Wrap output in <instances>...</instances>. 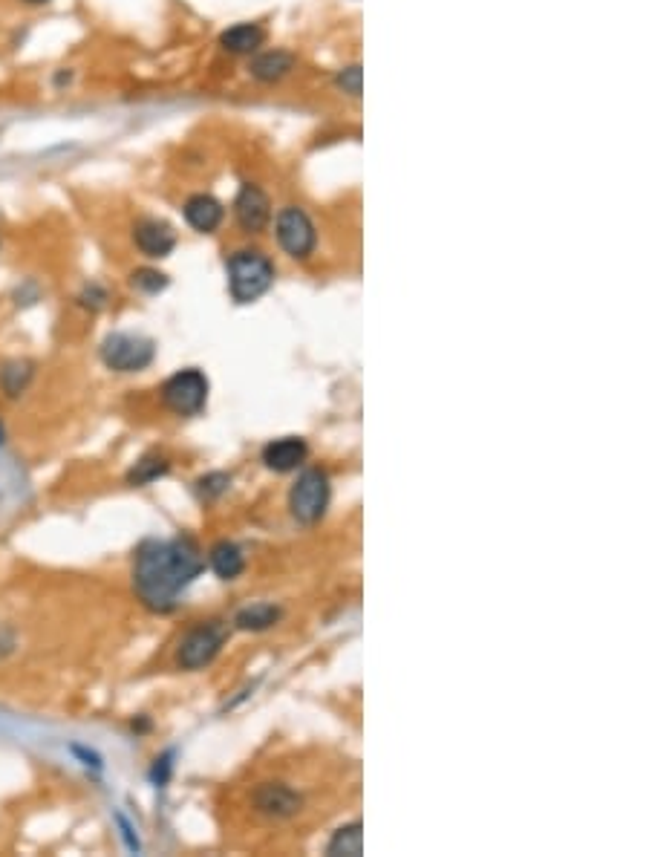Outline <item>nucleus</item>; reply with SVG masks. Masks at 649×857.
I'll use <instances>...</instances> for the list:
<instances>
[{
	"mask_svg": "<svg viewBox=\"0 0 649 857\" xmlns=\"http://www.w3.org/2000/svg\"><path fill=\"white\" fill-rule=\"evenodd\" d=\"M130 283L145 295H159L162 289H168V275H162L159 269H136L130 275Z\"/></svg>",
	"mask_w": 649,
	"mask_h": 857,
	"instance_id": "obj_21",
	"label": "nucleus"
},
{
	"mask_svg": "<svg viewBox=\"0 0 649 857\" xmlns=\"http://www.w3.org/2000/svg\"><path fill=\"white\" fill-rule=\"evenodd\" d=\"M202 569L205 557L191 537L148 540L136 552L133 586L142 604L156 612H168L176 606V598L200 578Z\"/></svg>",
	"mask_w": 649,
	"mask_h": 857,
	"instance_id": "obj_1",
	"label": "nucleus"
},
{
	"mask_svg": "<svg viewBox=\"0 0 649 857\" xmlns=\"http://www.w3.org/2000/svg\"><path fill=\"white\" fill-rule=\"evenodd\" d=\"M156 344L145 335L133 332H113L101 344V361L116 373H139L153 364Z\"/></svg>",
	"mask_w": 649,
	"mask_h": 857,
	"instance_id": "obj_6",
	"label": "nucleus"
},
{
	"mask_svg": "<svg viewBox=\"0 0 649 857\" xmlns=\"http://www.w3.org/2000/svg\"><path fill=\"white\" fill-rule=\"evenodd\" d=\"M0 442H3V425H0Z\"/></svg>",
	"mask_w": 649,
	"mask_h": 857,
	"instance_id": "obj_24",
	"label": "nucleus"
},
{
	"mask_svg": "<svg viewBox=\"0 0 649 857\" xmlns=\"http://www.w3.org/2000/svg\"><path fill=\"white\" fill-rule=\"evenodd\" d=\"M24 3H32V6H41V3H50V0H24Z\"/></svg>",
	"mask_w": 649,
	"mask_h": 857,
	"instance_id": "obj_23",
	"label": "nucleus"
},
{
	"mask_svg": "<svg viewBox=\"0 0 649 857\" xmlns=\"http://www.w3.org/2000/svg\"><path fill=\"white\" fill-rule=\"evenodd\" d=\"M162 402L176 416H200L208 404V376L197 367L179 370L162 384Z\"/></svg>",
	"mask_w": 649,
	"mask_h": 857,
	"instance_id": "obj_5",
	"label": "nucleus"
},
{
	"mask_svg": "<svg viewBox=\"0 0 649 857\" xmlns=\"http://www.w3.org/2000/svg\"><path fill=\"white\" fill-rule=\"evenodd\" d=\"M275 234L280 249L289 254V257H295V260H309L312 252H315V246H318L315 223H312V217H309L303 208H298V205H289V208H283V211L277 214Z\"/></svg>",
	"mask_w": 649,
	"mask_h": 857,
	"instance_id": "obj_7",
	"label": "nucleus"
},
{
	"mask_svg": "<svg viewBox=\"0 0 649 857\" xmlns=\"http://www.w3.org/2000/svg\"><path fill=\"white\" fill-rule=\"evenodd\" d=\"M280 618H283V609H280V606L251 604V606H246V609H240V612H237L234 624H237L240 630L263 632V630H269V627H275Z\"/></svg>",
	"mask_w": 649,
	"mask_h": 857,
	"instance_id": "obj_16",
	"label": "nucleus"
},
{
	"mask_svg": "<svg viewBox=\"0 0 649 857\" xmlns=\"http://www.w3.org/2000/svg\"><path fill=\"white\" fill-rule=\"evenodd\" d=\"M29 381H32V364L29 361H12L0 370V384L6 390V396H21Z\"/></svg>",
	"mask_w": 649,
	"mask_h": 857,
	"instance_id": "obj_19",
	"label": "nucleus"
},
{
	"mask_svg": "<svg viewBox=\"0 0 649 857\" xmlns=\"http://www.w3.org/2000/svg\"><path fill=\"white\" fill-rule=\"evenodd\" d=\"M338 87H341L344 93H350V96H361V67H358V64L347 67V70L338 76Z\"/></svg>",
	"mask_w": 649,
	"mask_h": 857,
	"instance_id": "obj_22",
	"label": "nucleus"
},
{
	"mask_svg": "<svg viewBox=\"0 0 649 857\" xmlns=\"http://www.w3.org/2000/svg\"><path fill=\"white\" fill-rule=\"evenodd\" d=\"M292 67H295V58H292L289 52L272 50V52L257 55V58L251 61V76L257 78V81L275 84V81H280L283 76H289V73H292Z\"/></svg>",
	"mask_w": 649,
	"mask_h": 857,
	"instance_id": "obj_15",
	"label": "nucleus"
},
{
	"mask_svg": "<svg viewBox=\"0 0 649 857\" xmlns=\"http://www.w3.org/2000/svg\"><path fill=\"white\" fill-rule=\"evenodd\" d=\"M208 563L214 569V575L220 580H234L246 572V555L237 543L231 540H220L211 552H208Z\"/></svg>",
	"mask_w": 649,
	"mask_h": 857,
	"instance_id": "obj_13",
	"label": "nucleus"
},
{
	"mask_svg": "<svg viewBox=\"0 0 649 857\" xmlns=\"http://www.w3.org/2000/svg\"><path fill=\"white\" fill-rule=\"evenodd\" d=\"M251 803H254L257 814H263L269 820H289L300 811L303 797L295 788H289L286 782H263V785H257Z\"/></svg>",
	"mask_w": 649,
	"mask_h": 857,
	"instance_id": "obj_8",
	"label": "nucleus"
},
{
	"mask_svg": "<svg viewBox=\"0 0 649 857\" xmlns=\"http://www.w3.org/2000/svg\"><path fill=\"white\" fill-rule=\"evenodd\" d=\"M263 41H266V32L257 24H237L220 35V47L234 55H251L263 47Z\"/></svg>",
	"mask_w": 649,
	"mask_h": 857,
	"instance_id": "obj_14",
	"label": "nucleus"
},
{
	"mask_svg": "<svg viewBox=\"0 0 649 857\" xmlns=\"http://www.w3.org/2000/svg\"><path fill=\"white\" fill-rule=\"evenodd\" d=\"M228 292L234 303H254L275 283V263L257 249H240L228 257Z\"/></svg>",
	"mask_w": 649,
	"mask_h": 857,
	"instance_id": "obj_2",
	"label": "nucleus"
},
{
	"mask_svg": "<svg viewBox=\"0 0 649 857\" xmlns=\"http://www.w3.org/2000/svg\"><path fill=\"white\" fill-rule=\"evenodd\" d=\"M329 497H332L329 477L318 468H306L289 491V511L300 526H312L326 514Z\"/></svg>",
	"mask_w": 649,
	"mask_h": 857,
	"instance_id": "obj_4",
	"label": "nucleus"
},
{
	"mask_svg": "<svg viewBox=\"0 0 649 857\" xmlns=\"http://www.w3.org/2000/svg\"><path fill=\"white\" fill-rule=\"evenodd\" d=\"M306 456H309V445L300 436H283V439H275V442H269L263 448V462L275 474L298 471L300 465L306 462Z\"/></svg>",
	"mask_w": 649,
	"mask_h": 857,
	"instance_id": "obj_11",
	"label": "nucleus"
},
{
	"mask_svg": "<svg viewBox=\"0 0 649 857\" xmlns=\"http://www.w3.org/2000/svg\"><path fill=\"white\" fill-rule=\"evenodd\" d=\"M133 243L150 260H162L176 249V231L165 220L145 217L133 226Z\"/></svg>",
	"mask_w": 649,
	"mask_h": 857,
	"instance_id": "obj_10",
	"label": "nucleus"
},
{
	"mask_svg": "<svg viewBox=\"0 0 649 857\" xmlns=\"http://www.w3.org/2000/svg\"><path fill=\"white\" fill-rule=\"evenodd\" d=\"M234 217H237V226L246 234H260L272 220V202L266 197V191L246 182L234 200Z\"/></svg>",
	"mask_w": 649,
	"mask_h": 857,
	"instance_id": "obj_9",
	"label": "nucleus"
},
{
	"mask_svg": "<svg viewBox=\"0 0 649 857\" xmlns=\"http://www.w3.org/2000/svg\"><path fill=\"white\" fill-rule=\"evenodd\" d=\"M228 641V627L223 621H202L194 630L185 632V638L176 647V664L182 670H202L208 667L214 658L220 656V650Z\"/></svg>",
	"mask_w": 649,
	"mask_h": 857,
	"instance_id": "obj_3",
	"label": "nucleus"
},
{
	"mask_svg": "<svg viewBox=\"0 0 649 857\" xmlns=\"http://www.w3.org/2000/svg\"><path fill=\"white\" fill-rule=\"evenodd\" d=\"M228 485H231L228 474H220V471L205 474V477L197 479V497H200L202 503H214V500H220L225 491H228Z\"/></svg>",
	"mask_w": 649,
	"mask_h": 857,
	"instance_id": "obj_20",
	"label": "nucleus"
},
{
	"mask_svg": "<svg viewBox=\"0 0 649 857\" xmlns=\"http://www.w3.org/2000/svg\"><path fill=\"white\" fill-rule=\"evenodd\" d=\"M168 471H171V462H168L165 456L148 454L142 456V459L130 468L127 482H130V485H150V482H156L159 477H165Z\"/></svg>",
	"mask_w": 649,
	"mask_h": 857,
	"instance_id": "obj_18",
	"label": "nucleus"
},
{
	"mask_svg": "<svg viewBox=\"0 0 649 857\" xmlns=\"http://www.w3.org/2000/svg\"><path fill=\"white\" fill-rule=\"evenodd\" d=\"M326 855L332 857H358L364 855V826L355 820V823H347L341 826L338 832L332 834V840L326 843Z\"/></svg>",
	"mask_w": 649,
	"mask_h": 857,
	"instance_id": "obj_17",
	"label": "nucleus"
},
{
	"mask_svg": "<svg viewBox=\"0 0 649 857\" xmlns=\"http://www.w3.org/2000/svg\"><path fill=\"white\" fill-rule=\"evenodd\" d=\"M182 214H185V223L194 231H200V234H214L225 220L223 202L217 200V197H211V194L188 197L185 205H182Z\"/></svg>",
	"mask_w": 649,
	"mask_h": 857,
	"instance_id": "obj_12",
	"label": "nucleus"
}]
</instances>
